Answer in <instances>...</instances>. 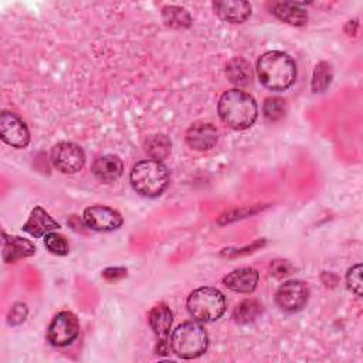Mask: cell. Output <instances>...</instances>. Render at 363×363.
Returning <instances> with one entry per match:
<instances>
[{"mask_svg": "<svg viewBox=\"0 0 363 363\" xmlns=\"http://www.w3.org/2000/svg\"><path fill=\"white\" fill-rule=\"evenodd\" d=\"M220 119L235 130H244L254 125L258 116L255 99L245 91L233 88L225 91L217 104Z\"/></svg>", "mask_w": 363, "mask_h": 363, "instance_id": "obj_1", "label": "cell"}, {"mask_svg": "<svg viewBox=\"0 0 363 363\" xmlns=\"http://www.w3.org/2000/svg\"><path fill=\"white\" fill-rule=\"evenodd\" d=\"M257 77L271 91H285L296 79L294 60L282 51H267L257 61Z\"/></svg>", "mask_w": 363, "mask_h": 363, "instance_id": "obj_2", "label": "cell"}, {"mask_svg": "<svg viewBox=\"0 0 363 363\" xmlns=\"http://www.w3.org/2000/svg\"><path fill=\"white\" fill-rule=\"evenodd\" d=\"M129 180L133 190L140 196L157 197L167 189L170 172L160 160L146 159L133 164Z\"/></svg>", "mask_w": 363, "mask_h": 363, "instance_id": "obj_3", "label": "cell"}, {"mask_svg": "<svg viewBox=\"0 0 363 363\" xmlns=\"http://www.w3.org/2000/svg\"><path fill=\"white\" fill-rule=\"evenodd\" d=\"M172 352L182 359H196L201 356L208 346V335L200 322H183L170 336Z\"/></svg>", "mask_w": 363, "mask_h": 363, "instance_id": "obj_4", "label": "cell"}, {"mask_svg": "<svg viewBox=\"0 0 363 363\" xmlns=\"http://www.w3.org/2000/svg\"><path fill=\"white\" fill-rule=\"evenodd\" d=\"M187 311L193 320L208 323L220 319L225 312V296L213 286H201L194 289L187 298Z\"/></svg>", "mask_w": 363, "mask_h": 363, "instance_id": "obj_5", "label": "cell"}, {"mask_svg": "<svg viewBox=\"0 0 363 363\" xmlns=\"http://www.w3.org/2000/svg\"><path fill=\"white\" fill-rule=\"evenodd\" d=\"M79 333L78 318L69 311L58 312L47 329V339L52 346L64 347L71 345Z\"/></svg>", "mask_w": 363, "mask_h": 363, "instance_id": "obj_6", "label": "cell"}, {"mask_svg": "<svg viewBox=\"0 0 363 363\" xmlns=\"http://www.w3.org/2000/svg\"><path fill=\"white\" fill-rule=\"evenodd\" d=\"M309 299V288L303 281L288 279L275 292V302L284 312L301 311Z\"/></svg>", "mask_w": 363, "mask_h": 363, "instance_id": "obj_7", "label": "cell"}, {"mask_svg": "<svg viewBox=\"0 0 363 363\" xmlns=\"http://www.w3.org/2000/svg\"><path fill=\"white\" fill-rule=\"evenodd\" d=\"M51 162L61 173L72 174L84 167L85 153L74 142H58L51 149Z\"/></svg>", "mask_w": 363, "mask_h": 363, "instance_id": "obj_8", "label": "cell"}, {"mask_svg": "<svg viewBox=\"0 0 363 363\" xmlns=\"http://www.w3.org/2000/svg\"><path fill=\"white\" fill-rule=\"evenodd\" d=\"M0 136L3 142L16 149H23L30 143V130L26 122L10 111H3L0 115Z\"/></svg>", "mask_w": 363, "mask_h": 363, "instance_id": "obj_9", "label": "cell"}, {"mask_svg": "<svg viewBox=\"0 0 363 363\" xmlns=\"http://www.w3.org/2000/svg\"><path fill=\"white\" fill-rule=\"evenodd\" d=\"M84 224L94 231H113L123 224V217L119 211L108 206H89L82 213Z\"/></svg>", "mask_w": 363, "mask_h": 363, "instance_id": "obj_10", "label": "cell"}, {"mask_svg": "<svg viewBox=\"0 0 363 363\" xmlns=\"http://www.w3.org/2000/svg\"><path fill=\"white\" fill-rule=\"evenodd\" d=\"M218 142V129L210 122H196L186 132V143L197 152H207Z\"/></svg>", "mask_w": 363, "mask_h": 363, "instance_id": "obj_11", "label": "cell"}, {"mask_svg": "<svg viewBox=\"0 0 363 363\" xmlns=\"http://www.w3.org/2000/svg\"><path fill=\"white\" fill-rule=\"evenodd\" d=\"M259 279V274L255 268L251 267H242L231 271L223 278V284L225 288L241 292V294H250L257 288Z\"/></svg>", "mask_w": 363, "mask_h": 363, "instance_id": "obj_12", "label": "cell"}, {"mask_svg": "<svg viewBox=\"0 0 363 363\" xmlns=\"http://www.w3.org/2000/svg\"><path fill=\"white\" fill-rule=\"evenodd\" d=\"M214 13L224 21L240 24L251 16V4L242 0H220L213 3Z\"/></svg>", "mask_w": 363, "mask_h": 363, "instance_id": "obj_13", "label": "cell"}, {"mask_svg": "<svg viewBox=\"0 0 363 363\" xmlns=\"http://www.w3.org/2000/svg\"><path fill=\"white\" fill-rule=\"evenodd\" d=\"M91 170L96 180L108 184L116 182L122 176L123 163L116 155H104L94 160Z\"/></svg>", "mask_w": 363, "mask_h": 363, "instance_id": "obj_14", "label": "cell"}, {"mask_svg": "<svg viewBox=\"0 0 363 363\" xmlns=\"http://www.w3.org/2000/svg\"><path fill=\"white\" fill-rule=\"evenodd\" d=\"M21 228L34 238H40L54 230H58L60 224L41 206H35Z\"/></svg>", "mask_w": 363, "mask_h": 363, "instance_id": "obj_15", "label": "cell"}, {"mask_svg": "<svg viewBox=\"0 0 363 363\" xmlns=\"http://www.w3.org/2000/svg\"><path fill=\"white\" fill-rule=\"evenodd\" d=\"M35 250L37 248L31 241L3 233V259L6 262H14L20 258L31 257L35 254Z\"/></svg>", "mask_w": 363, "mask_h": 363, "instance_id": "obj_16", "label": "cell"}, {"mask_svg": "<svg viewBox=\"0 0 363 363\" xmlns=\"http://www.w3.org/2000/svg\"><path fill=\"white\" fill-rule=\"evenodd\" d=\"M147 320L157 340H167L173 322V313L170 308L166 303L155 305L149 312Z\"/></svg>", "mask_w": 363, "mask_h": 363, "instance_id": "obj_17", "label": "cell"}, {"mask_svg": "<svg viewBox=\"0 0 363 363\" xmlns=\"http://www.w3.org/2000/svg\"><path fill=\"white\" fill-rule=\"evenodd\" d=\"M271 13L284 23L291 26H305L308 21V13L302 9V4L292 1H275L272 3Z\"/></svg>", "mask_w": 363, "mask_h": 363, "instance_id": "obj_18", "label": "cell"}, {"mask_svg": "<svg viewBox=\"0 0 363 363\" xmlns=\"http://www.w3.org/2000/svg\"><path fill=\"white\" fill-rule=\"evenodd\" d=\"M225 75L228 81L237 86H245L252 78V68L250 61L242 57H234L225 65Z\"/></svg>", "mask_w": 363, "mask_h": 363, "instance_id": "obj_19", "label": "cell"}, {"mask_svg": "<svg viewBox=\"0 0 363 363\" xmlns=\"http://www.w3.org/2000/svg\"><path fill=\"white\" fill-rule=\"evenodd\" d=\"M143 149L150 159L162 162L163 159H166L170 155L172 142L166 135L156 133V135H150L145 139Z\"/></svg>", "mask_w": 363, "mask_h": 363, "instance_id": "obj_20", "label": "cell"}, {"mask_svg": "<svg viewBox=\"0 0 363 363\" xmlns=\"http://www.w3.org/2000/svg\"><path fill=\"white\" fill-rule=\"evenodd\" d=\"M162 18L167 27L187 28L191 24L190 13L179 6H164L162 9Z\"/></svg>", "mask_w": 363, "mask_h": 363, "instance_id": "obj_21", "label": "cell"}, {"mask_svg": "<svg viewBox=\"0 0 363 363\" xmlns=\"http://www.w3.org/2000/svg\"><path fill=\"white\" fill-rule=\"evenodd\" d=\"M261 312L262 308L257 299H244L234 309L233 318L237 323H248L254 320Z\"/></svg>", "mask_w": 363, "mask_h": 363, "instance_id": "obj_22", "label": "cell"}, {"mask_svg": "<svg viewBox=\"0 0 363 363\" xmlns=\"http://www.w3.org/2000/svg\"><path fill=\"white\" fill-rule=\"evenodd\" d=\"M332 82V68L326 61H320L316 64L312 75V91L313 92H325Z\"/></svg>", "mask_w": 363, "mask_h": 363, "instance_id": "obj_23", "label": "cell"}, {"mask_svg": "<svg viewBox=\"0 0 363 363\" xmlns=\"http://www.w3.org/2000/svg\"><path fill=\"white\" fill-rule=\"evenodd\" d=\"M285 101L279 96H269L264 101L262 113L268 122H277L285 115Z\"/></svg>", "mask_w": 363, "mask_h": 363, "instance_id": "obj_24", "label": "cell"}, {"mask_svg": "<svg viewBox=\"0 0 363 363\" xmlns=\"http://www.w3.org/2000/svg\"><path fill=\"white\" fill-rule=\"evenodd\" d=\"M44 245L50 252L55 255H67L69 252V244L65 237L54 231L44 235Z\"/></svg>", "mask_w": 363, "mask_h": 363, "instance_id": "obj_25", "label": "cell"}, {"mask_svg": "<svg viewBox=\"0 0 363 363\" xmlns=\"http://www.w3.org/2000/svg\"><path fill=\"white\" fill-rule=\"evenodd\" d=\"M346 285L354 295L362 296V264H356L347 269Z\"/></svg>", "mask_w": 363, "mask_h": 363, "instance_id": "obj_26", "label": "cell"}, {"mask_svg": "<svg viewBox=\"0 0 363 363\" xmlns=\"http://www.w3.org/2000/svg\"><path fill=\"white\" fill-rule=\"evenodd\" d=\"M27 313H28V309L26 306V303L23 302H16L10 311H9V315H7V322L9 325L11 326H17L20 323H23L27 318Z\"/></svg>", "mask_w": 363, "mask_h": 363, "instance_id": "obj_27", "label": "cell"}, {"mask_svg": "<svg viewBox=\"0 0 363 363\" xmlns=\"http://www.w3.org/2000/svg\"><path fill=\"white\" fill-rule=\"evenodd\" d=\"M294 267L286 259H275L271 262V275L275 278H284L292 274Z\"/></svg>", "mask_w": 363, "mask_h": 363, "instance_id": "obj_28", "label": "cell"}, {"mask_svg": "<svg viewBox=\"0 0 363 363\" xmlns=\"http://www.w3.org/2000/svg\"><path fill=\"white\" fill-rule=\"evenodd\" d=\"M102 277L108 281H118L123 277H126V268H122V267H111V268H106L104 269L102 272Z\"/></svg>", "mask_w": 363, "mask_h": 363, "instance_id": "obj_29", "label": "cell"}, {"mask_svg": "<svg viewBox=\"0 0 363 363\" xmlns=\"http://www.w3.org/2000/svg\"><path fill=\"white\" fill-rule=\"evenodd\" d=\"M345 31H346L349 35H354L356 31H357V21H356V20L347 21L346 26H345Z\"/></svg>", "mask_w": 363, "mask_h": 363, "instance_id": "obj_30", "label": "cell"}]
</instances>
